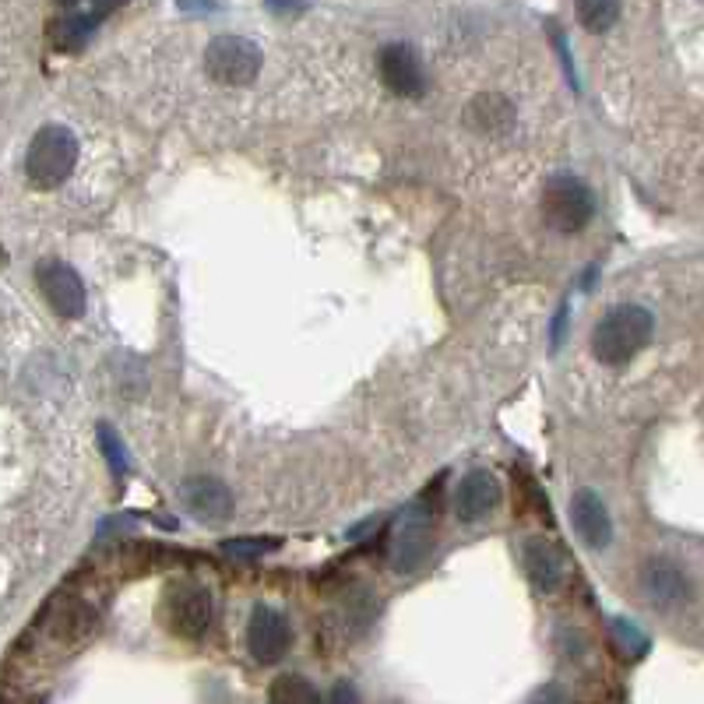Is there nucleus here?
<instances>
[{
    "mask_svg": "<svg viewBox=\"0 0 704 704\" xmlns=\"http://www.w3.org/2000/svg\"><path fill=\"white\" fill-rule=\"evenodd\" d=\"M293 645V630L285 624V616L275 613L272 606H254L251 613V627H247V648L257 658L261 666H272L290 652Z\"/></svg>",
    "mask_w": 704,
    "mask_h": 704,
    "instance_id": "nucleus-9",
    "label": "nucleus"
},
{
    "mask_svg": "<svg viewBox=\"0 0 704 704\" xmlns=\"http://www.w3.org/2000/svg\"><path fill=\"white\" fill-rule=\"evenodd\" d=\"M466 120L472 130H479V135H503V130L515 124V106L500 92H482L469 102Z\"/></svg>",
    "mask_w": 704,
    "mask_h": 704,
    "instance_id": "nucleus-15",
    "label": "nucleus"
},
{
    "mask_svg": "<svg viewBox=\"0 0 704 704\" xmlns=\"http://www.w3.org/2000/svg\"><path fill=\"white\" fill-rule=\"evenodd\" d=\"M596 215V197L578 176L560 173L542 187V218L554 233H578Z\"/></svg>",
    "mask_w": 704,
    "mask_h": 704,
    "instance_id": "nucleus-3",
    "label": "nucleus"
},
{
    "mask_svg": "<svg viewBox=\"0 0 704 704\" xmlns=\"http://www.w3.org/2000/svg\"><path fill=\"white\" fill-rule=\"evenodd\" d=\"M570 521H575V532L585 546L591 549H606L613 539V521L606 503L599 500V493L591 490H578L575 500H570Z\"/></svg>",
    "mask_w": 704,
    "mask_h": 704,
    "instance_id": "nucleus-12",
    "label": "nucleus"
},
{
    "mask_svg": "<svg viewBox=\"0 0 704 704\" xmlns=\"http://www.w3.org/2000/svg\"><path fill=\"white\" fill-rule=\"evenodd\" d=\"M36 282H39V290L42 296L50 300V306L60 314V317H81L85 314V306H88V296H85V285L78 278V272L71 268V264H63V261H42L39 268H36Z\"/></svg>",
    "mask_w": 704,
    "mask_h": 704,
    "instance_id": "nucleus-6",
    "label": "nucleus"
},
{
    "mask_svg": "<svg viewBox=\"0 0 704 704\" xmlns=\"http://www.w3.org/2000/svg\"><path fill=\"white\" fill-rule=\"evenodd\" d=\"M99 444L106 451V461H109V469H114V476H127V454H124V444H120V437L109 430V423H99Z\"/></svg>",
    "mask_w": 704,
    "mask_h": 704,
    "instance_id": "nucleus-19",
    "label": "nucleus"
},
{
    "mask_svg": "<svg viewBox=\"0 0 704 704\" xmlns=\"http://www.w3.org/2000/svg\"><path fill=\"white\" fill-rule=\"evenodd\" d=\"M521 564H525V575L532 578V585L539 591L560 588V581H564V557L546 539H528L521 546Z\"/></svg>",
    "mask_w": 704,
    "mask_h": 704,
    "instance_id": "nucleus-14",
    "label": "nucleus"
},
{
    "mask_svg": "<svg viewBox=\"0 0 704 704\" xmlns=\"http://www.w3.org/2000/svg\"><path fill=\"white\" fill-rule=\"evenodd\" d=\"M381 81L391 88L394 96H405V99H420L427 92V71H423V60L412 47L405 42H388L381 50Z\"/></svg>",
    "mask_w": 704,
    "mask_h": 704,
    "instance_id": "nucleus-7",
    "label": "nucleus"
},
{
    "mask_svg": "<svg viewBox=\"0 0 704 704\" xmlns=\"http://www.w3.org/2000/svg\"><path fill=\"white\" fill-rule=\"evenodd\" d=\"M96 21L99 18H92V14H68L63 21H57L53 42H57L60 50H81L85 42H88V36H92Z\"/></svg>",
    "mask_w": 704,
    "mask_h": 704,
    "instance_id": "nucleus-17",
    "label": "nucleus"
},
{
    "mask_svg": "<svg viewBox=\"0 0 704 704\" xmlns=\"http://www.w3.org/2000/svg\"><path fill=\"white\" fill-rule=\"evenodd\" d=\"M616 634H620V642L630 648V655H642L648 648V637L645 634H637L627 620H616Z\"/></svg>",
    "mask_w": 704,
    "mask_h": 704,
    "instance_id": "nucleus-21",
    "label": "nucleus"
},
{
    "mask_svg": "<svg viewBox=\"0 0 704 704\" xmlns=\"http://www.w3.org/2000/svg\"><path fill=\"white\" fill-rule=\"evenodd\" d=\"M655 317L637 303H620L596 324L591 332V352L603 366H627L637 352L652 342Z\"/></svg>",
    "mask_w": 704,
    "mask_h": 704,
    "instance_id": "nucleus-1",
    "label": "nucleus"
},
{
    "mask_svg": "<svg viewBox=\"0 0 704 704\" xmlns=\"http://www.w3.org/2000/svg\"><path fill=\"white\" fill-rule=\"evenodd\" d=\"M275 546H278L275 539H264L261 542V539H251L247 536V539H229L223 549H226L229 557H261V554H268V549H275Z\"/></svg>",
    "mask_w": 704,
    "mask_h": 704,
    "instance_id": "nucleus-20",
    "label": "nucleus"
},
{
    "mask_svg": "<svg viewBox=\"0 0 704 704\" xmlns=\"http://www.w3.org/2000/svg\"><path fill=\"white\" fill-rule=\"evenodd\" d=\"M75 163H78V138L63 124H47L39 127L29 141L26 176L32 187L53 190L75 173Z\"/></svg>",
    "mask_w": 704,
    "mask_h": 704,
    "instance_id": "nucleus-2",
    "label": "nucleus"
},
{
    "mask_svg": "<svg viewBox=\"0 0 704 704\" xmlns=\"http://www.w3.org/2000/svg\"><path fill=\"white\" fill-rule=\"evenodd\" d=\"M500 482L493 472L487 469H472L469 476H461L458 490H454V515L461 521H482L490 518L500 508Z\"/></svg>",
    "mask_w": 704,
    "mask_h": 704,
    "instance_id": "nucleus-11",
    "label": "nucleus"
},
{
    "mask_svg": "<svg viewBox=\"0 0 704 704\" xmlns=\"http://www.w3.org/2000/svg\"><path fill=\"white\" fill-rule=\"evenodd\" d=\"M180 500H184V508L205 525H223L233 518V493L226 490V482H218L212 476L184 479Z\"/></svg>",
    "mask_w": 704,
    "mask_h": 704,
    "instance_id": "nucleus-10",
    "label": "nucleus"
},
{
    "mask_svg": "<svg viewBox=\"0 0 704 704\" xmlns=\"http://www.w3.org/2000/svg\"><path fill=\"white\" fill-rule=\"evenodd\" d=\"M205 71L226 88H244L261 71V50L244 36H215L205 50Z\"/></svg>",
    "mask_w": 704,
    "mask_h": 704,
    "instance_id": "nucleus-4",
    "label": "nucleus"
},
{
    "mask_svg": "<svg viewBox=\"0 0 704 704\" xmlns=\"http://www.w3.org/2000/svg\"><path fill=\"white\" fill-rule=\"evenodd\" d=\"M272 701H278V704H317L321 701V694L306 684L303 676H296V673H285V676H278L275 684H272Z\"/></svg>",
    "mask_w": 704,
    "mask_h": 704,
    "instance_id": "nucleus-18",
    "label": "nucleus"
},
{
    "mask_svg": "<svg viewBox=\"0 0 704 704\" xmlns=\"http://www.w3.org/2000/svg\"><path fill=\"white\" fill-rule=\"evenodd\" d=\"M642 585L648 591V599L658 606H676L691 599V581L687 575L669 560H652L642 575Z\"/></svg>",
    "mask_w": 704,
    "mask_h": 704,
    "instance_id": "nucleus-13",
    "label": "nucleus"
},
{
    "mask_svg": "<svg viewBox=\"0 0 704 704\" xmlns=\"http://www.w3.org/2000/svg\"><path fill=\"white\" fill-rule=\"evenodd\" d=\"M430 546H433V536H430L427 511L409 508L399 518V528H394V542H391L394 570H399V575H412V570H420L423 560L430 557Z\"/></svg>",
    "mask_w": 704,
    "mask_h": 704,
    "instance_id": "nucleus-8",
    "label": "nucleus"
},
{
    "mask_svg": "<svg viewBox=\"0 0 704 704\" xmlns=\"http://www.w3.org/2000/svg\"><path fill=\"white\" fill-rule=\"evenodd\" d=\"M575 11L588 32H609L620 18V0H575Z\"/></svg>",
    "mask_w": 704,
    "mask_h": 704,
    "instance_id": "nucleus-16",
    "label": "nucleus"
},
{
    "mask_svg": "<svg viewBox=\"0 0 704 704\" xmlns=\"http://www.w3.org/2000/svg\"><path fill=\"white\" fill-rule=\"evenodd\" d=\"M352 697H356V694H352L349 687H339V691L332 694V701H352Z\"/></svg>",
    "mask_w": 704,
    "mask_h": 704,
    "instance_id": "nucleus-23",
    "label": "nucleus"
},
{
    "mask_svg": "<svg viewBox=\"0 0 704 704\" xmlns=\"http://www.w3.org/2000/svg\"><path fill=\"white\" fill-rule=\"evenodd\" d=\"M57 4H60V8H68V11H71V8H78V4H81V0H57Z\"/></svg>",
    "mask_w": 704,
    "mask_h": 704,
    "instance_id": "nucleus-24",
    "label": "nucleus"
},
{
    "mask_svg": "<svg viewBox=\"0 0 704 704\" xmlns=\"http://www.w3.org/2000/svg\"><path fill=\"white\" fill-rule=\"evenodd\" d=\"M88 4H92V8H88V14H92V18H106L109 11H117L120 4H127V0H88Z\"/></svg>",
    "mask_w": 704,
    "mask_h": 704,
    "instance_id": "nucleus-22",
    "label": "nucleus"
},
{
    "mask_svg": "<svg viewBox=\"0 0 704 704\" xmlns=\"http://www.w3.org/2000/svg\"><path fill=\"white\" fill-rule=\"evenodd\" d=\"M166 624L184 642H197L212 627V591L197 581H176L166 591Z\"/></svg>",
    "mask_w": 704,
    "mask_h": 704,
    "instance_id": "nucleus-5",
    "label": "nucleus"
}]
</instances>
